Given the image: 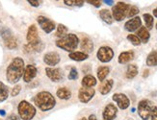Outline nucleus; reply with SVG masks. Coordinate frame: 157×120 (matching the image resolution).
<instances>
[{
	"mask_svg": "<svg viewBox=\"0 0 157 120\" xmlns=\"http://www.w3.org/2000/svg\"><path fill=\"white\" fill-rule=\"evenodd\" d=\"M67 28L66 27V26L63 25V24H59L58 27H57L56 36L57 37H60V38H61L65 37L67 35Z\"/></svg>",
	"mask_w": 157,
	"mask_h": 120,
	"instance_id": "nucleus-30",
	"label": "nucleus"
},
{
	"mask_svg": "<svg viewBox=\"0 0 157 120\" xmlns=\"http://www.w3.org/2000/svg\"><path fill=\"white\" fill-rule=\"evenodd\" d=\"M20 91H21V85H15L13 88V89L11 91V95L13 97H15V96H17V95L19 94Z\"/></svg>",
	"mask_w": 157,
	"mask_h": 120,
	"instance_id": "nucleus-34",
	"label": "nucleus"
},
{
	"mask_svg": "<svg viewBox=\"0 0 157 120\" xmlns=\"http://www.w3.org/2000/svg\"><path fill=\"white\" fill-rule=\"evenodd\" d=\"M153 16H154L155 17H157V7L153 10Z\"/></svg>",
	"mask_w": 157,
	"mask_h": 120,
	"instance_id": "nucleus-43",
	"label": "nucleus"
},
{
	"mask_svg": "<svg viewBox=\"0 0 157 120\" xmlns=\"http://www.w3.org/2000/svg\"><path fill=\"white\" fill-rule=\"evenodd\" d=\"M57 96L62 100H69L71 97V91L67 88H60L56 92Z\"/></svg>",
	"mask_w": 157,
	"mask_h": 120,
	"instance_id": "nucleus-25",
	"label": "nucleus"
},
{
	"mask_svg": "<svg viewBox=\"0 0 157 120\" xmlns=\"http://www.w3.org/2000/svg\"><path fill=\"white\" fill-rule=\"evenodd\" d=\"M0 36L2 37L4 44L8 49L13 50L17 47V39L12 34V32L9 28L3 27L0 29Z\"/></svg>",
	"mask_w": 157,
	"mask_h": 120,
	"instance_id": "nucleus-5",
	"label": "nucleus"
},
{
	"mask_svg": "<svg viewBox=\"0 0 157 120\" xmlns=\"http://www.w3.org/2000/svg\"><path fill=\"white\" fill-rule=\"evenodd\" d=\"M88 120H98V118H97V116H95L94 115H91L90 116H89Z\"/></svg>",
	"mask_w": 157,
	"mask_h": 120,
	"instance_id": "nucleus-41",
	"label": "nucleus"
},
{
	"mask_svg": "<svg viewBox=\"0 0 157 120\" xmlns=\"http://www.w3.org/2000/svg\"><path fill=\"white\" fill-rule=\"evenodd\" d=\"M45 73H46V76L54 83L62 82L63 79H64V72L62 71V69H60V68L46 67Z\"/></svg>",
	"mask_w": 157,
	"mask_h": 120,
	"instance_id": "nucleus-10",
	"label": "nucleus"
},
{
	"mask_svg": "<svg viewBox=\"0 0 157 120\" xmlns=\"http://www.w3.org/2000/svg\"><path fill=\"white\" fill-rule=\"evenodd\" d=\"M104 2L108 5H113V1H111V0H109V1H104Z\"/></svg>",
	"mask_w": 157,
	"mask_h": 120,
	"instance_id": "nucleus-44",
	"label": "nucleus"
},
{
	"mask_svg": "<svg viewBox=\"0 0 157 120\" xmlns=\"http://www.w3.org/2000/svg\"><path fill=\"white\" fill-rule=\"evenodd\" d=\"M156 30H157V23H156Z\"/></svg>",
	"mask_w": 157,
	"mask_h": 120,
	"instance_id": "nucleus-46",
	"label": "nucleus"
},
{
	"mask_svg": "<svg viewBox=\"0 0 157 120\" xmlns=\"http://www.w3.org/2000/svg\"><path fill=\"white\" fill-rule=\"evenodd\" d=\"M17 111L18 116L22 120H32L37 113V110L35 107L28 101H25V100L19 102L17 106Z\"/></svg>",
	"mask_w": 157,
	"mask_h": 120,
	"instance_id": "nucleus-4",
	"label": "nucleus"
},
{
	"mask_svg": "<svg viewBox=\"0 0 157 120\" xmlns=\"http://www.w3.org/2000/svg\"><path fill=\"white\" fill-rule=\"evenodd\" d=\"M99 16L105 23H107L109 25H111L113 23V16H112L111 12L109 10H107V9L100 10L99 11Z\"/></svg>",
	"mask_w": 157,
	"mask_h": 120,
	"instance_id": "nucleus-21",
	"label": "nucleus"
},
{
	"mask_svg": "<svg viewBox=\"0 0 157 120\" xmlns=\"http://www.w3.org/2000/svg\"><path fill=\"white\" fill-rule=\"evenodd\" d=\"M9 96V88L4 83L0 82V103L4 102Z\"/></svg>",
	"mask_w": 157,
	"mask_h": 120,
	"instance_id": "nucleus-27",
	"label": "nucleus"
},
{
	"mask_svg": "<svg viewBox=\"0 0 157 120\" xmlns=\"http://www.w3.org/2000/svg\"><path fill=\"white\" fill-rule=\"evenodd\" d=\"M25 69L24 61L19 57L13 59L6 70V78L10 84H17L23 76Z\"/></svg>",
	"mask_w": 157,
	"mask_h": 120,
	"instance_id": "nucleus-1",
	"label": "nucleus"
},
{
	"mask_svg": "<svg viewBox=\"0 0 157 120\" xmlns=\"http://www.w3.org/2000/svg\"><path fill=\"white\" fill-rule=\"evenodd\" d=\"M129 8H130V5H128L124 2H118L116 4L113 10H112V16L115 18L117 21H121L127 16Z\"/></svg>",
	"mask_w": 157,
	"mask_h": 120,
	"instance_id": "nucleus-6",
	"label": "nucleus"
},
{
	"mask_svg": "<svg viewBox=\"0 0 157 120\" xmlns=\"http://www.w3.org/2000/svg\"><path fill=\"white\" fill-rule=\"evenodd\" d=\"M151 120H157V107H152L151 112Z\"/></svg>",
	"mask_w": 157,
	"mask_h": 120,
	"instance_id": "nucleus-35",
	"label": "nucleus"
},
{
	"mask_svg": "<svg viewBox=\"0 0 157 120\" xmlns=\"http://www.w3.org/2000/svg\"><path fill=\"white\" fill-rule=\"evenodd\" d=\"M113 85H114V81L112 79H108L106 80L105 82H103L101 84L100 88H99V91L102 95H106L108 94L109 92L111 91L112 88H113Z\"/></svg>",
	"mask_w": 157,
	"mask_h": 120,
	"instance_id": "nucleus-19",
	"label": "nucleus"
},
{
	"mask_svg": "<svg viewBox=\"0 0 157 120\" xmlns=\"http://www.w3.org/2000/svg\"><path fill=\"white\" fill-rule=\"evenodd\" d=\"M79 44V38L74 34H67L65 37L56 41V46L67 52H74Z\"/></svg>",
	"mask_w": 157,
	"mask_h": 120,
	"instance_id": "nucleus-3",
	"label": "nucleus"
},
{
	"mask_svg": "<svg viewBox=\"0 0 157 120\" xmlns=\"http://www.w3.org/2000/svg\"><path fill=\"white\" fill-rule=\"evenodd\" d=\"M82 86H85V88H93L95 85H97V79H95L93 75H86L83 79H82Z\"/></svg>",
	"mask_w": 157,
	"mask_h": 120,
	"instance_id": "nucleus-22",
	"label": "nucleus"
},
{
	"mask_svg": "<svg viewBox=\"0 0 157 120\" xmlns=\"http://www.w3.org/2000/svg\"><path fill=\"white\" fill-rule=\"evenodd\" d=\"M148 73H149V72H148V70H147V69H146V70H145V72H144V74H143V77H144V78L147 77V76H148Z\"/></svg>",
	"mask_w": 157,
	"mask_h": 120,
	"instance_id": "nucleus-42",
	"label": "nucleus"
},
{
	"mask_svg": "<svg viewBox=\"0 0 157 120\" xmlns=\"http://www.w3.org/2000/svg\"><path fill=\"white\" fill-rule=\"evenodd\" d=\"M137 37L139 38L141 42L147 43L148 42L149 38H151V34H149L148 30L146 27H141L137 32Z\"/></svg>",
	"mask_w": 157,
	"mask_h": 120,
	"instance_id": "nucleus-20",
	"label": "nucleus"
},
{
	"mask_svg": "<svg viewBox=\"0 0 157 120\" xmlns=\"http://www.w3.org/2000/svg\"><path fill=\"white\" fill-rule=\"evenodd\" d=\"M86 2H88L89 4H91L97 8L100 7V5H101V1H98V0H88V1H86Z\"/></svg>",
	"mask_w": 157,
	"mask_h": 120,
	"instance_id": "nucleus-36",
	"label": "nucleus"
},
{
	"mask_svg": "<svg viewBox=\"0 0 157 120\" xmlns=\"http://www.w3.org/2000/svg\"><path fill=\"white\" fill-rule=\"evenodd\" d=\"M146 63H147V66H156L157 65V50L149 53L147 58Z\"/></svg>",
	"mask_w": 157,
	"mask_h": 120,
	"instance_id": "nucleus-28",
	"label": "nucleus"
},
{
	"mask_svg": "<svg viewBox=\"0 0 157 120\" xmlns=\"http://www.w3.org/2000/svg\"><path fill=\"white\" fill-rule=\"evenodd\" d=\"M37 73L38 70L36 66L33 64H28L25 67L23 72V81L25 83H30L31 81H33V79H35V77L37 76Z\"/></svg>",
	"mask_w": 157,
	"mask_h": 120,
	"instance_id": "nucleus-13",
	"label": "nucleus"
},
{
	"mask_svg": "<svg viewBox=\"0 0 157 120\" xmlns=\"http://www.w3.org/2000/svg\"><path fill=\"white\" fill-rule=\"evenodd\" d=\"M133 59H134V52L130 50V51H124V52L121 53L118 61L120 64H124L131 62Z\"/></svg>",
	"mask_w": 157,
	"mask_h": 120,
	"instance_id": "nucleus-17",
	"label": "nucleus"
},
{
	"mask_svg": "<svg viewBox=\"0 0 157 120\" xmlns=\"http://www.w3.org/2000/svg\"><path fill=\"white\" fill-rule=\"evenodd\" d=\"M34 102L42 111H48L56 105V100L48 91H40L34 97Z\"/></svg>",
	"mask_w": 157,
	"mask_h": 120,
	"instance_id": "nucleus-2",
	"label": "nucleus"
},
{
	"mask_svg": "<svg viewBox=\"0 0 157 120\" xmlns=\"http://www.w3.org/2000/svg\"><path fill=\"white\" fill-rule=\"evenodd\" d=\"M98 59L101 63H108L110 62L114 57V51L109 46H102L98 51Z\"/></svg>",
	"mask_w": 157,
	"mask_h": 120,
	"instance_id": "nucleus-8",
	"label": "nucleus"
},
{
	"mask_svg": "<svg viewBox=\"0 0 157 120\" xmlns=\"http://www.w3.org/2000/svg\"><path fill=\"white\" fill-rule=\"evenodd\" d=\"M95 90L93 88H85L82 86L78 91V99L82 103H88L90 102L92 98L94 96Z\"/></svg>",
	"mask_w": 157,
	"mask_h": 120,
	"instance_id": "nucleus-11",
	"label": "nucleus"
},
{
	"mask_svg": "<svg viewBox=\"0 0 157 120\" xmlns=\"http://www.w3.org/2000/svg\"><path fill=\"white\" fill-rule=\"evenodd\" d=\"M81 49L84 51V53L88 54V53H91L94 50V43L89 38H83L81 41V44H80Z\"/></svg>",
	"mask_w": 157,
	"mask_h": 120,
	"instance_id": "nucleus-18",
	"label": "nucleus"
},
{
	"mask_svg": "<svg viewBox=\"0 0 157 120\" xmlns=\"http://www.w3.org/2000/svg\"><path fill=\"white\" fill-rule=\"evenodd\" d=\"M140 10L138 9V7H136V6H130V8H129V11H128V14H127V17H132V16H135L137 14H139Z\"/></svg>",
	"mask_w": 157,
	"mask_h": 120,
	"instance_id": "nucleus-32",
	"label": "nucleus"
},
{
	"mask_svg": "<svg viewBox=\"0 0 157 120\" xmlns=\"http://www.w3.org/2000/svg\"><path fill=\"white\" fill-rule=\"evenodd\" d=\"M27 2H28L31 6H33V7H39L40 4V1H39V0H28Z\"/></svg>",
	"mask_w": 157,
	"mask_h": 120,
	"instance_id": "nucleus-37",
	"label": "nucleus"
},
{
	"mask_svg": "<svg viewBox=\"0 0 157 120\" xmlns=\"http://www.w3.org/2000/svg\"><path fill=\"white\" fill-rule=\"evenodd\" d=\"M64 3L67 6H73V0H65Z\"/></svg>",
	"mask_w": 157,
	"mask_h": 120,
	"instance_id": "nucleus-40",
	"label": "nucleus"
},
{
	"mask_svg": "<svg viewBox=\"0 0 157 120\" xmlns=\"http://www.w3.org/2000/svg\"><path fill=\"white\" fill-rule=\"evenodd\" d=\"M118 113V109L114 104H108L103 111L102 116H103L104 120H114L117 116Z\"/></svg>",
	"mask_w": 157,
	"mask_h": 120,
	"instance_id": "nucleus-15",
	"label": "nucleus"
},
{
	"mask_svg": "<svg viewBox=\"0 0 157 120\" xmlns=\"http://www.w3.org/2000/svg\"><path fill=\"white\" fill-rule=\"evenodd\" d=\"M5 120H20V117L18 115H15V113H12V115H10Z\"/></svg>",
	"mask_w": 157,
	"mask_h": 120,
	"instance_id": "nucleus-38",
	"label": "nucleus"
},
{
	"mask_svg": "<svg viewBox=\"0 0 157 120\" xmlns=\"http://www.w3.org/2000/svg\"><path fill=\"white\" fill-rule=\"evenodd\" d=\"M67 78H69V80H76L78 78V72L75 67H71Z\"/></svg>",
	"mask_w": 157,
	"mask_h": 120,
	"instance_id": "nucleus-33",
	"label": "nucleus"
},
{
	"mask_svg": "<svg viewBox=\"0 0 157 120\" xmlns=\"http://www.w3.org/2000/svg\"><path fill=\"white\" fill-rule=\"evenodd\" d=\"M143 17H144L146 25H147L146 28L147 30H151L153 28V16L151 14H144Z\"/></svg>",
	"mask_w": 157,
	"mask_h": 120,
	"instance_id": "nucleus-29",
	"label": "nucleus"
},
{
	"mask_svg": "<svg viewBox=\"0 0 157 120\" xmlns=\"http://www.w3.org/2000/svg\"><path fill=\"white\" fill-rule=\"evenodd\" d=\"M37 21L39 25L40 26V28H42L46 34H49V33H51L56 28V25L54 23V21H52L51 19L47 18L44 16H39L37 17Z\"/></svg>",
	"mask_w": 157,
	"mask_h": 120,
	"instance_id": "nucleus-9",
	"label": "nucleus"
},
{
	"mask_svg": "<svg viewBox=\"0 0 157 120\" xmlns=\"http://www.w3.org/2000/svg\"><path fill=\"white\" fill-rule=\"evenodd\" d=\"M138 74V67L136 64H129L126 73H125V77L127 79H133L134 77H136Z\"/></svg>",
	"mask_w": 157,
	"mask_h": 120,
	"instance_id": "nucleus-26",
	"label": "nucleus"
},
{
	"mask_svg": "<svg viewBox=\"0 0 157 120\" xmlns=\"http://www.w3.org/2000/svg\"><path fill=\"white\" fill-rule=\"evenodd\" d=\"M112 99L117 103L118 107L121 110H126L129 105H130V101H129L128 97L125 94H124V93H115Z\"/></svg>",
	"mask_w": 157,
	"mask_h": 120,
	"instance_id": "nucleus-12",
	"label": "nucleus"
},
{
	"mask_svg": "<svg viewBox=\"0 0 157 120\" xmlns=\"http://www.w3.org/2000/svg\"><path fill=\"white\" fill-rule=\"evenodd\" d=\"M70 58L73 61H76V62H82V61H85L89 58L88 54L84 52H80V51H74L72 53H70Z\"/></svg>",
	"mask_w": 157,
	"mask_h": 120,
	"instance_id": "nucleus-23",
	"label": "nucleus"
},
{
	"mask_svg": "<svg viewBox=\"0 0 157 120\" xmlns=\"http://www.w3.org/2000/svg\"><path fill=\"white\" fill-rule=\"evenodd\" d=\"M152 109L151 102L149 100H141L138 104V113L143 120H147L151 117V112Z\"/></svg>",
	"mask_w": 157,
	"mask_h": 120,
	"instance_id": "nucleus-7",
	"label": "nucleus"
},
{
	"mask_svg": "<svg viewBox=\"0 0 157 120\" xmlns=\"http://www.w3.org/2000/svg\"><path fill=\"white\" fill-rule=\"evenodd\" d=\"M85 1L83 0H73V6H77V7H81V6H83Z\"/></svg>",
	"mask_w": 157,
	"mask_h": 120,
	"instance_id": "nucleus-39",
	"label": "nucleus"
},
{
	"mask_svg": "<svg viewBox=\"0 0 157 120\" xmlns=\"http://www.w3.org/2000/svg\"><path fill=\"white\" fill-rule=\"evenodd\" d=\"M127 39L129 42H130L133 45H135V46H138V45H140L141 44V41L139 39V38L136 36V35H132V34H130V35H128L127 36Z\"/></svg>",
	"mask_w": 157,
	"mask_h": 120,
	"instance_id": "nucleus-31",
	"label": "nucleus"
},
{
	"mask_svg": "<svg viewBox=\"0 0 157 120\" xmlns=\"http://www.w3.org/2000/svg\"><path fill=\"white\" fill-rule=\"evenodd\" d=\"M61 61V58L57 52H48L44 56V62L48 66H55Z\"/></svg>",
	"mask_w": 157,
	"mask_h": 120,
	"instance_id": "nucleus-14",
	"label": "nucleus"
},
{
	"mask_svg": "<svg viewBox=\"0 0 157 120\" xmlns=\"http://www.w3.org/2000/svg\"><path fill=\"white\" fill-rule=\"evenodd\" d=\"M142 25V20L139 16H135L129 20L124 24V28L126 31L128 32H134L136 30H138L139 28H141Z\"/></svg>",
	"mask_w": 157,
	"mask_h": 120,
	"instance_id": "nucleus-16",
	"label": "nucleus"
},
{
	"mask_svg": "<svg viewBox=\"0 0 157 120\" xmlns=\"http://www.w3.org/2000/svg\"><path fill=\"white\" fill-rule=\"evenodd\" d=\"M81 120H87V119H86V118H82Z\"/></svg>",
	"mask_w": 157,
	"mask_h": 120,
	"instance_id": "nucleus-45",
	"label": "nucleus"
},
{
	"mask_svg": "<svg viewBox=\"0 0 157 120\" xmlns=\"http://www.w3.org/2000/svg\"><path fill=\"white\" fill-rule=\"evenodd\" d=\"M109 72H110V68L108 67V66H105V65H102V66H99L98 71H97V74H98V78L100 82H103L105 78L108 76Z\"/></svg>",
	"mask_w": 157,
	"mask_h": 120,
	"instance_id": "nucleus-24",
	"label": "nucleus"
}]
</instances>
